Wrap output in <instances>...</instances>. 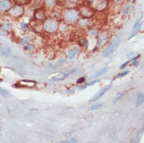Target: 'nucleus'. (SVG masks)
<instances>
[{"label":"nucleus","mask_w":144,"mask_h":143,"mask_svg":"<svg viewBox=\"0 0 144 143\" xmlns=\"http://www.w3.org/2000/svg\"><path fill=\"white\" fill-rule=\"evenodd\" d=\"M88 34H89V35H92V36H93V37H97L99 35L97 29H95V28H90L89 31H88Z\"/></svg>","instance_id":"5701e85b"},{"label":"nucleus","mask_w":144,"mask_h":143,"mask_svg":"<svg viewBox=\"0 0 144 143\" xmlns=\"http://www.w3.org/2000/svg\"><path fill=\"white\" fill-rule=\"evenodd\" d=\"M0 94H1L3 97H9L11 95L10 93L8 92L7 90H6L5 88H1V87H0Z\"/></svg>","instance_id":"b1692460"},{"label":"nucleus","mask_w":144,"mask_h":143,"mask_svg":"<svg viewBox=\"0 0 144 143\" xmlns=\"http://www.w3.org/2000/svg\"><path fill=\"white\" fill-rule=\"evenodd\" d=\"M44 4H45V6L47 9L52 10L57 6V0H45V1H44Z\"/></svg>","instance_id":"f8f14e48"},{"label":"nucleus","mask_w":144,"mask_h":143,"mask_svg":"<svg viewBox=\"0 0 144 143\" xmlns=\"http://www.w3.org/2000/svg\"><path fill=\"white\" fill-rule=\"evenodd\" d=\"M35 45H33V44H28L27 45L25 46L24 49L26 51H33L35 49Z\"/></svg>","instance_id":"7c9ffc66"},{"label":"nucleus","mask_w":144,"mask_h":143,"mask_svg":"<svg viewBox=\"0 0 144 143\" xmlns=\"http://www.w3.org/2000/svg\"><path fill=\"white\" fill-rule=\"evenodd\" d=\"M0 132H1V128H0Z\"/></svg>","instance_id":"c03bdc74"},{"label":"nucleus","mask_w":144,"mask_h":143,"mask_svg":"<svg viewBox=\"0 0 144 143\" xmlns=\"http://www.w3.org/2000/svg\"><path fill=\"white\" fill-rule=\"evenodd\" d=\"M88 87V85L87 84H84V83H82V84H79L77 87V89L79 90V91H81V90H84V89H85L86 88Z\"/></svg>","instance_id":"2f4dec72"},{"label":"nucleus","mask_w":144,"mask_h":143,"mask_svg":"<svg viewBox=\"0 0 144 143\" xmlns=\"http://www.w3.org/2000/svg\"><path fill=\"white\" fill-rule=\"evenodd\" d=\"M127 56L129 57V59H130L131 60H135V59H137L139 56H140V55L136 53H130L127 55Z\"/></svg>","instance_id":"4be33fe9"},{"label":"nucleus","mask_w":144,"mask_h":143,"mask_svg":"<svg viewBox=\"0 0 144 143\" xmlns=\"http://www.w3.org/2000/svg\"><path fill=\"white\" fill-rule=\"evenodd\" d=\"M96 2L95 3L96 9L103 10V8H104V4H106V2H103V0H96Z\"/></svg>","instance_id":"f3484780"},{"label":"nucleus","mask_w":144,"mask_h":143,"mask_svg":"<svg viewBox=\"0 0 144 143\" xmlns=\"http://www.w3.org/2000/svg\"><path fill=\"white\" fill-rule=\"evenodd\" d=\"M87 2H94V1H96V0H86Z\"/></svg>","instance_id":"37998d69"},{"label":"nucleus","mask_w":144,"mask_h":143,"mask_svg":"<svg viewBox=\"0 0 144 143\" xmlns=\"http://www.w3.org/2000/svg\"><path fill=\"white\" fill-rule=\"evenodd\" d=\"M132 62L131 63V66H137L139 65V61L137 60V59H135V60H132Z\"/></svg>","instance_id":"f704fd0d"},{"label":"nucleus","mask_w":144,"mask_h":143,"mask_svg":"<svg viewBox=\"0 0 144 143\" xmlns=\"http://www.w3.org/2000/svg\"><path fill=\"white\" fill-rule=\"evenodd\" d=\"M36 85V82L31 80H23L21 81L17 84H15V87H26V88H33Z\"/></svg>","instance_id":"0eeeda50"},{"label":"nucleus","mask_w":144,"mask_h":143,"mask_svg":"<svg viewBox=\"0 0 144 143\" xmlns=\"http://www.w3.org/2000/svg\"><path fill=\"white\" fill-rule=\"evenodd\" d=\"M79 13L81 16H82L83 17L89 18V17H91L94 14V12H93V9H91V8L88 7V6H84L80 7Z\"/></svg>","instance_id":"39448f33"},{"label":"nucleus","mask_w":144,"mask_h":143,"mask_svg":"<svg viewBox=\"0 0 144 143\" xmlns=\"http://www.w3.org/2000/svg\"><path fill=\"white\" fill-rule=\"evenodd\" d=\"M70 2H78V0H69Z\"/></svg>","instance_id":"79ce46f5"},{"label":"nucleus","mask_w":144,"mask_h":143,"mask_svg":"<svg viewBox=\"0 0 144 143\" xmlns=\"http://www.w3.org/2000/svg\"><path fill=\"white\" fill-rule=\"evenodd\" d=\"M129 73V70H124V71H122V72H120L118 75H117V77H118V78H122L123 77H125V76H126V75Z\"/></svg>","instance_id":"c85d7f7f"},{"label":"nucleus","mask_w":144,"mask_h":143,"mask_svg":"<svg viewBox=\"0 0 144 143\" xmlns=\"http://www.w3.org/2000/svg\"><path fill=\"white\" fill-rule=\"evenodd\" d=\"M13 1L18 5H27L31 2V0H13Z\"/></svg>","instance_id":"a878e982"},{"label":"nucleus","mask_w":144,"mask_h":143,"mask_svg":"<svg viewBox=\"0 0 144 143\" xmlns=\"http://www.w3.org/2000/svg\"><path fill=\"white\" fill-rule=\"evenodd\" d=\"M24 13V9L23 6L20 5H15L9 10V14L11 17L16 18L22 17Z\"/></svg>","instance_id":"20e7f679"},{"label":"nucleus","mask_w":144,"mask_h":143,"mask_svg":"<svg viewBox=\"0 0 144 143\" xmlns=\"http://www.w3.org/2000/svg\"><path fill=\"white\" fill-rule=\"evenodd\" d=\"M121 39L120 38H116L115 39H114L113 41L110 42V44L108 45L105 50L103 51V57H108L110 56V55L114 53V52L118 49V47L120 44V42H121Z\"/></svg>","instance_id":"7ed1b4c3"},{"label":"nucleus","mask_w":144,"mask_h":143,"mask_svg":"<svg viewBox=\"0 0 144 143\" xmlns=\"http://www.w3.org/2000/svg\"><path fill=\"white\" fill-rule=\"evenodd\" d=\"M129 63H130V61L129 60V61H127V62H125V63H124L123 64H121V66H120V70H123V69H125V67L129 64Z\"/></svg>","instance_id":"72a5a7b5"},{"label":"nucleus","mask_w":144,"mask_h":143,"mask_svg":"<svg viewBox=\"0 0 144 143\" xmlns=\"http://www.w3.org/2000/svg\"><path fill=\"white\" fill-rule=\"evenodd\" d=\"M108 38V32L107 31H103L102 33H100L98 35V39H97V42H96V45L98 47L103 45L106 41Z\"/></svg>","instance_id":"1a4fd4ad"},{"label":"nucleus","mask_w":144,"mask_h":143,"mask_svg":"<svg viewBox=\"0 0 144 143\" xmlns=\"http://www.w3.org/2000/svg\"><path fill=\"white\" fill-rule=\"evenodd\" d=\"M103 105V102H97V103H95V104L92 105V106L89 107V110H96V109H98V108H99V107H101Z\"/></svg>","instance_id":"bb28decb"},{"label":"nucleus","mask_w":144,"mask_h":143,"mask_svg":"<svg viewBox=\"0 0 144 143\" xmlns=\"http://www.w3.org/2000/svg\"><path fill=\"white\" fill-rule=\"evenodd\" d=\"M35 18L38 21H44L46 20V12L42 9H38L36 10L34 14Z\"/></svg>","instance_id":"6e6552de"},{"label":"nucleus","mask_w":144,"mask_h":143,"mask_svg":"<svg viewBox=\"0 0 144 143\" xmlns=\"http://www.w3.org/2000/svg\"><path fill=\"white\" fill-rule=\"evenodd\" d=\"M79 11L75 9L67 10L63 13V18L67 23H74L78 21L79 18Z\"/></svg>","instance_id":"f257e3e1"},{"label":"nucleus","mask_w":144,"mask_h":143,"mask_svg":"<svg viewBox=\"0 0 144 143\" xmlns=\"http://www.w3.org/2000/svg\"><path fill=\"white\" fill-rule=\"evenodd\" d=\"M109 70H110L109 67H104V68H103V69H101L100 70H99L98 72H97L96 74L95 77H100V76H102V75L107 74V73L108 72V71H109Z\"/></svg>","instance_id":"6ab92c4d"},{"label":"nucleus","mask_w":144,"mask_h":143,"mask_svg":"<svg viewBox=\"0 0 144 143\" xmlns=\"http://www.w3.org/2000/svg\"><path fill=\"white\" fill-rule=\"evenodd\" d=\"M8 34V32L6 31L2 30V31H0V35H7Z\"/></svg>","instance_id":"ea45409f"},{"label":"nucleus","mask_w":144,"mask_h":143,"mask_svg":"<svg viewBox=\"0 0 144 143\" xmlns=\"http://www.w3.org/2000/svg\"><path fill=\"white\" fill-rule=\"evenodd\" d=\"M67 92L70 93V94H74L75 89H74V88H69V89H67Z\"/></svg>","instance_id":"58836bf2"},{"label":"nucleus","mask_w":144,"mask_h":143,"mask_svg":"<svg viewBox=\"0 0 144 143\" xmlns=\"http://www.w3.org/2000/svg\"><path fill=\"white\" fill-rule=\"evenodd\" d=\"M65 63H66V59L61 58V59H60L59 60L57 61V64L58 65H63V64H64Z\"/></svg>","instance_id":"473e14b6"},{"label":"nucleus","mask_w":144,"mask_h":143,"mask_svg":"<svg viewBox=\"0 0 144 143\" xmlns=\"http://www.w3.org/2000/svg\"><path fill=\"white\" fill-rule=\"evenodd\" d=\"M79 51H80V49L78 47H73L72 49H71L68 52V54H67V55H68V59H72L79 53Z\"/></svg>","instance_id":"ddd939ff"},{"label":"nucleus","mask_w":144,"mask_h":143,"mask_svg":"<svg viewBox=\"0 0 144 143\" xmlns=\"http://www.w3.org/2000/svg\"><path fill=\"white\" fill-rule=\"evenodd\" d=\"M144 102V94L139 92L137 95V99H136V106H139Z\"/></svg>","instance_id":"a211bd4d"},{"label":"nucleus","mask_w":144,"mask_h":143,"mask_svg":"<svg viewBox=\"0 0 144 143\" xmlns=\"http://www.w3.org/2000/svg\"><path fill=\"white\" fill-rule=\"evenodd\" d=\"M20 25H21V29L24 31H27V30H28V24H27V23H26L25 22H21Z\"/></svg>","instance_id":"c756f323"},{"label":"nucleus","mask_w":144,"mask_h":143,"mask_svg":"<svg viewBox=\"0 0 144 143\" xmlns=\"http://www.w3.org/2000/svg\"><path fill=\"white\" fill-rule=\"evenodd\" d=\"M77 142V140L75 138H73V139H71L70 141H62L61 142Z\"/></svg>","instance_id":"a19ab883"},{"label":"nucleus","mask_w":144,"mask_h":143,"mask_svg":"<svg viewBox=\"0 0 144 143\" xmlns=\"http://www.w3.org/2000/svg\"><path fill=\"white\" fill-rule=\"evenodd\" d=\"M59 28V23L55 19H48L44 23V29L48 33H54Z\"/></svg>","instance_id":"f03ea898"},{"label":"nucleus","mask_w":144,"mask_h":143,"mask_svg":"<svg viewBox=\"0 0 144 143\" xmlns=\"http://www.w3.org/2000/svg\"><path fill=\"white\" fill-rule=\"evenodd\" d=\"M140 20H141V18L139 19L138 21L135 23V24L133 25V27H132V31H131V34H130L129 39H131L132 38H133L134 36H135V35L139 32V31L141 30L143 22H141V23L139 22Z\"/></svg>","instance_id":"423d86ee"},{"label":"nucleus","mask_w":144,"mask_h":143,"mask_svg":"<svg viewBox=\"0 0 144 143\" xmlns=\"http://www.w3.org/2000/svg\"><path fill=\"white\" fill-rule=\"evenodd\" d=\"M80 45L82 47L88 48L89 47V41H88L86 38H82L81 40H80Z\"/></svg>","instance_id":"393cba45"},{"label":"nucleus","mask_w":144,"mask_h":143,"mask_svg":"<svg viewBox=\"0 0 144 143\" xmlns=\"http://www.w3.org/2000/svg\"><path fill=\"white\" fill-rule=\"evenodd\" d=\"M89 21L88 19H82V20H80V21H78V24L80 27H82V28H86V27H89Z\"/></svg>","instance_id":"4468645a"},{"label":"nucleus","mask_w":144,"mask_h":143,"mask_svg":"<svg viewBox=\"0 0 144 143\" xmlns=\"http://www.w3.org/2000/svg\"><path fill=\"white\" fill-rule=\"evenodd\" d=\"M32 40V36H31V35H28V36H26L24 38H23L21 42H20V44L21 45H24L27 43H28L29 42H31Z\"/></svg>","instance_id":"412c9836"},{"label":"nucleus","mask_w":144,"mask_h":143,"mask_svg":"<svg viewBox=\"0 0 144 143\" xmlns=\"http://www.w3.org/2000/svg\"><path fill=\"white\" fill-rule=\"evenodd\" d=\"M124 94H125V92H121V93H120V94H118V97H117V99H116V100H115V102H117V101H118L121 98H122V96L124 95Z\"/></svg>","instance_id":"4c0bfd02"},{"label":"nucleus","mask_w":144,"mask_h":143,"mask_svg":"<svg viewBox=\"0 0 144 143\" xmlns=\"http://www.w3.org/2000/svg\"><path fill=\"white\" fill-rule=\"evenodd\" d=\"M101 81V79H98V80H95L93 81H92V82H89V83H88V86H91V85H93L94 84H96V83H97L99 81Z\"/></svg>","instance_id":"c9c22d12"},{"label":"nucleus","mask_w":144,"mask_h":143,"mask_svg":"<svg viewBox=\"0 0 144 143\" xmlns=\"http://www.w3.org/2000/svg\"><path fill=\"white\" fill-rule=\"evenodd\" d=\"M132 10V7L131 5H126L125 6L123 7V9L121 10V14L123 16H126V15H129L130 13Z\"/></svg>","instance_id":"2eb2a0df"},{"label":"nucleus","mask_w":144,"mask_h":143,"mask_svg":"<svg viewBox=\"0 0 144 143\" xmlns=\"http://www.w3.org/2000/svg\"><path fill=\"white\" fill-rule=\"evenodd\" d=\"M110 85H108L107 87H106V88H104L103 89H102L101 91H99V92L97 93V94H96L90 100H89V102H96V101H97L98 99L100 98V97H102L103 95H104L108 90H109L110 88Z\"/></svg>","instance_id":"9d476101"},{"label":"nucleus","mask_w":144,"mask_h":143,"mask_svg":"<svg viewBox=\"0 0 144 143\" xmlns=\"http://www.w3.org/2000/svg\"><path fill=\"white\" fill-rule=\"evenodd\" d=\"M70 74L69 73H67V74H66V73H61L60 74V76H57V77H53L52 78V80H54V81H62V80H63V79H65L67 76H68Z\"/></svg>","instance_id":"aec40b11"},{"label":"nucleus","mask_w":144,"mask_h":143,"mask_svg":"<svg viewBox=\"0 0 144 143\" xmlns=\"http://www.w3.org/2000/svg\"><path fill=\"white\" fill-rule=\"evenodd\" d=\"M85 81V77H80L78 80L77 81V83L79 85V84H82V83H84Z\"/></svg>","instance_id":"e433bc0d"},{"label":"nucleus","mask_w":144,"mask_h":143,"mask_svg":"<svg viewBox=\"0 0 144 143\" xmlns=\"http://www.w3.org/2000/svg\"><path fill=\"white\" fill-rule=\"evenodd\" d=\"M0 53H1L3 55H6V56H10V55H11V51L9 48H7V47L0 48Z\"/></svg>","instance_id":"dca6fc26"},{"label":"nucleus","mask_w":144,"mask_h":143,"mask_svg":"<svg viewBox=\"0 0 144 143\" xmlns=\"http://www.w3.org/2000/svg\"><path fill=\"white\" fill-rule=\"evenodd\" d=\"M12 28V26L9 23H4L2 25V29L4 31H10Z\"/></svg>","instance_id":"cd10ccee"},{"label":"nucleus","mask_w":144,"mask_h":143,"mask_svg":"<svg viewBox=\"0 0 144 143\" xmlns=\"http://www.w3.org/2000/svg\"><path fill=\"white\" fill-rule=\"evenodd\" d=\"M12 7V3L10 0H2L0 2V11L6 12L9 11V10Z\"/></svg>","instance_id":"9b49d317"}]
</instances>
